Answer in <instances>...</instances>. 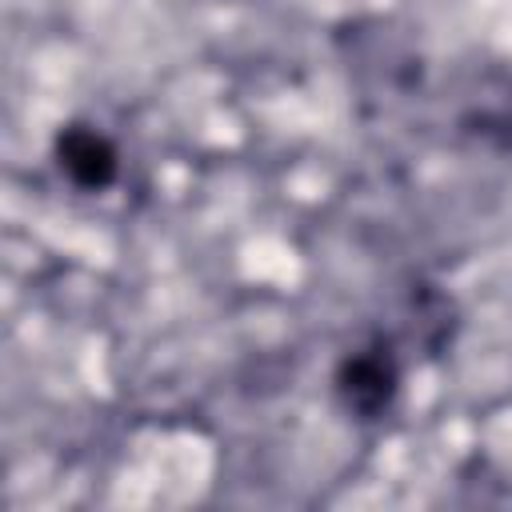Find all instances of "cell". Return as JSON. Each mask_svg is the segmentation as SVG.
Returning a JSON list of instances; mask_svg holds the SVG:
<instances>
[{
  "label": "cell",
  "mask_w": 512,
  "mask_h": 512,
  "mask_svg": "<svg viewBox=\"0 0 512 512\" xmlns=\"http://www.w3.org/2000/svg\"><path fill=\"white\" fill-rule=\"evenodd\" d=\"M396 360L388 356V348H364L356 356H348L340 368H336V392H340V404L364 420L380 416L392 396H396Z\"/></svg>",
  "instance_id": "obj_1"
},
{
  "label": "cell",
  "mask_w": 512,
  "mask_h": 512,
  "mask_svg": "<svg viewBox=\"0 0 512 512\" xmlns=\"http://www.w3.org/2000/svg\"><path fill=\"white\" fill-rule=\"evenodd\" d=\"M56 156H60V168L80 188H92V192L108 188L116 180V172H120V156H116L112 140L92 132V128H84V124H72V128L60 132Z\"/></svg>",
  "instance_id": "obj_2"
}]
</instances>
